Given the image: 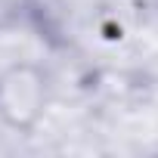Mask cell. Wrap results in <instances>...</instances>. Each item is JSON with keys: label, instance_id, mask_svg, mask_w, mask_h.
Wrapping results in <instances>:
<instances>
[{"label": "cell", "instance_id": "cell-1", "mask_svg": "<svg viewBox=\"0 0 158 158\" xmlns=\"http://www.w3.org/2000/svg\"><path fill=\"white\" fill-rule=\"evenodd\" d=\"M47 106V77L28 65L10 68L0 77V115L13 127H31Z\"/></svg>", "mask_w": 158, "mask_h": 158}]
</instances>
